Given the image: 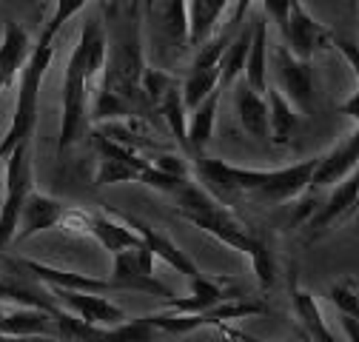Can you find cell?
I'll list each match as a JSON object with an SVG mask.
<instances>
[{"label":"cell","mask_w":359,"mask_h":342,"mask_svg":"<svg viewBox=\"0 0 359 342\" xmlns=\"http://www.w3.org/2000/svg\"><path fill=\"white\" fill-rule=\"evenodd\" d=\"M317 168V157H308L302 163L285 165V168H245L231 165L217 157H194V171L200 183L217 197V194H231V197H254L259 203L277 205L299 197L305 189H311V175Z\"/></svg>","instance_id":"obj_1"},{"label":"cell","mask_w":359,"mask_h":342,"mask_svg":"<svg viewBox=\"0 0 359 342\" xmlns=\"http://www.w3.org/2000/svg\"><path fill=\"white\" fill-rule=\"evenodd\" d=\"M177 200V214L183 217L186 223L197 226L200 231H205L208 237H214L217 242L229 245L240 254H245L251 260V268L259 280L262 288H271L277 280V263H274V254L268 251V245L245 228V223H240L229 205H222L205 186L197 183H186L177 194H171Z\"/></svg>","instance_id":"obj_2"},{"label":"cell","mask_w":359,"mask_h":342,"mask_svg":"<svg viewBox=\"0 0 359 342\" xmlns=\"http://www.w3.org/2000/svg\"><path fill=\"white\" fill-rule=\"evenodd\" d=\"M106 52H109L106 26L95 18H88L83 23L77 46L72 49L63 74V117H60L57 154H66L83 135L88 106H92V89L100 83L106 66Z\"/></svg>","instance_id":"obj_3"},{"label":"cell","mask_w":359,"mask_h":342,"mask_svg":"<svg viewBox=\"0 0 359 342\" xmlns=\"http://www.w3.org/2000/svg\"><path fill=\"white\" fill-rule=\"evenodd\" d=\"M60 29L49 20L43 26V32L37 34V40L32 43L29 57L20 66V80H18V100H15V111H12V123L6 128V135L0 137V163L9 157V151L34 137V128H37V103H40V86L43 77H46L52 57H55V40H57Z\"/></svg>","instance_id":"obj_4"},{"label":"cell","mask_w":359,"mask_h":342,"mask_svg":"<svg viewBox=\"0 0 359 342\" xmlns=\"http://www.w3.org/2000/svg\"><path fill=\"white\" fill-rule=\"evenodd\" d=\"M34 189V165H32V140L18 143L4 160V203H0V248L15 240L20 208L29 191Z\"/></svg>","instance_id":"obj_5"},{"label":"cell","mask_w":359,"mask_h":342,"mask_svg":"<svg viewBox=\"0 0 359 342\" xmlns=\"http://www.w3.org/2000/svg\"><path fill=\"white\" fill-rule=\"evenodd\" d=\"M265 314V306L257 299H222V303L200 311V314H174V311H160L149 314L146 320L160 331V334H191L200 328H222L234 320L257 317Z\"/></svg>","instance_id":"obj_6"},{"label":"cell","mask_w":359,"mask_h":342,"mask_svg":"<svg viewBox=\"0 0 359 342\" xmlns=\"http://www.w3.org/2000/svg\"><path fill=\"white\" fill-rule=\"evenodd\" d=\"M111 285L114 291H140V294H151L160 299H171L174 291L168 285H163L154 274V254L149 251V245H134L126 251L111 254Z\"/></svg>","instance_id":"obj_7"},{"label":"cell","mask_w":359,"mask_h":342,"mask_svg":"<svg viewBox=\"0 0 359 342\" xmlns=\"http://www.w3.org/2000/svg\"><path fill=\"white\" fill-rule=\"evenodd\" d=\"M268 60H274L277 89L291 100V106L297 111L308 114L313 109V71H311V60L297 57L283 40H280V46L274 52H268Z\"/></svg>","instance_id":"obj_8"},{"label":"cell","mask_w":359,"mask_h":342,"mask_svg":"<svg viewBox=\"0 0 359 342\" xmlns=\"http://www.w3.org/2000/svg\"><path fill=\"white\" fill-rule=\"evenodd\" d=\"M331 37L334 32L328 26H323L320 20H313V15L294 0L291 4V15H288V26H285V34H283V43L302 60H311L320 49H328L331 46Z\"/></svg>","instance_id":"obj_9"},{"label":"cell","mask_w":359,"mask_h":342,"mask_svg":"<svg viewBox=\"0 0 359 342\" xmlns=\"http://www.w3.org/2000/svg\"><path fill=\"white\" fill-rule=\"evenodd\" d=\"M52 296H57V306L83 322L92 325H120L126 322V311L111 303L106 294H92V291H66V288H49Z\"/></svg>","instance_id":"obj_10"},{"label":"cell","mask_w":359,"mask_h":342,"mask_svg":"<svg viewBox=\"0 0 359 342\" xmlns=\"http://www.w3.org/2000/svg\"><path fill=\"white\" fill-rule=\"evenodd\" d=\"M117 217L126 223V226H131L134 231L140 234V240L149 245V251L154 254V260H163L168 268H174L177 274H183V277H189V280H194V277H200L203 271L197 268V263L191 260V256L180 248L171 237H165V234H160L154 226H149L146 220H140V217H131V214H117Z\"/></svg>","instance_id":"obj_11"},{"label":"cell","mask_w":359,"mask_h":342,"mask_svg":"<svg viewBox=\"0 0 359 342\" xmlns=\"http://www.w3.org/2000/svg\"><path fill=\"white\" fill-rule=\"evenodd\" d=\"M66 214V205L49 194L43 191H29V197L23 200V208H20V220H18V231H15V240L12 242H26L43 231L49 228H57L60 220Z\"/></svg>","instance_id":"obj_12"},{"label":"cell","mask_w":359,"mask_h":342,"mask_svg":"<svg viewBox=\"0 0 359 342\" xmlns=\"http://www.w3.org/2000/svg\"><path fill=\"white\" fill-rule=\"evenodd\" d=\"M356 197H359V165L351 168L339 183H334L331 197H328L317 211H313V217L308 220V228H311L313 234H323V231H328L337 220H348Z\"/></svg>","instance_id":"obj_13"},{"label":"cell","mask_w":359,"mask_h":342,"mask_svg":"<svg viewBox=\"0 0 359 342\" xmlns=\"http://www.w3.org/2000/svg\"><path fill=\"white\" fill-rule=\"evenodd\" d=\"M18 268H23L32 280L43 282L46 288H66V291H92V294H111L114 285L111 280H100V277H88V274H77V271H66V268H55L46 263H34V260H18Z\"/></svg>","instance_id":"obj_14"},{"label":"cell","mask_w":359,"mask_h":342,"mask_svg":"<svg viewBox=\"0 0 359 342\" xmlns=\"http://www.w3.org/2000/svg\"><path fill=\"white\" fill-rule=\"evenodd\" d=\"M356 165H359V125L351 137H345L328 154L317 157V168H313V175H311V189H325V186L339 183Z\"/></svg>","instance_id":"obj_15"},{"label":"cell","mask_w":359,"mask_h":342,"mask_svg":"<svg viewBox=\"0 0 359 342\" xmlns=\"http://www.w3.org/2000/svg\"><path fill=\"white\" fill-rule=\"evenodd\" d=\"M0 336H55V317L32 306L0 311Z\"/></svg>","instance_id":"obj_16"},{"label":"cell","mask_w":359,"mask_h":342,"mask_svg":"<svg viewBox=\"0 0 359 342\" xmlns=\"http://www.w3.org/2000/svg\"><path fill=\"white\" fill-rule=\"evenodd\" d=\"M291 306H294V317L302 328V334L311 339V342H337L325 317H323V308L317 303V296L311 291L299 288L297 280H291Z\"/></svg>","instance_id":"obj_17"},{"label":"cell","mask_w":359,"mask_h":342,"mask_svg":"<svg viewBox=\"0 0 359 342\" xmlns=\"http://www.w3.org/2000/svg\"><path fill=\"white\" fill-rule=\"evenodd\" d=\"M88 237L97 240L109 254L143 245L140 234L131 226H126L117 214H88Z\"/></svg>","instance_id":"obj_18"},{"label":"cell","mask_w":359,"mask_h":342,"mask_svg":"<svg viewBox=\"0 0 359 342\" xmlns=\"http://www.w3.org/2000/svg\"><path fill=\"white\" fill-rule=\"evenodd\" d=\"M265 103H268V140L274 146H288L299 125L297 109L277 86H268L265 89Z\"/></svg>","instance_id":"obj_19"},{"label":"cell","mask_w":359,"mask_h":342,"mask_svg":"<svg viewBox=\"0 0 359 342\" xmlns=\"http://www.w3.org/2000/svg\"><path fill=\"white\" fill-rule=\"evenodd\" d=\"M243 77L254 92L265 95L268 89V18L265 15L254 18L251 23V46H248Z\"/></svg>","instance_id":"obj_20"},{"label":"cell","mask_w":359,"mask_h":342,"mask_svg":"<svg viewBox=\"0 0 359 342\" xmlns=\"http://www.w3.org/2000/svg\"><path fill=\"white\" fill-rule=\"evenodd\" d=\"M222 299H229L226 296V288H222L217 280H208L205 274H200V277L189 280V294L186 296H177L174 294L171 299H165V306L174 314H200V311L222 303Z\"/></svg>","instance_id":"obj_21"},{"label":"cell","mask_w":359,"mask_h":342,"mask_svg":"<svg viewBox=\"0 0 359 342\" xmlns=\"http://www.w3.org/2000/svg\"><path fill=\"white\" fill-rule=\"evenodd\" d=\"M234 106H237V114H240V123L243 128L257 137V140H268V103H265V95L254 92L251 86L243 80L234 83Z\"/></svg>","instance_id":"obj_22"},{"label":"cell","mask_w":359,"mask_h":342,"mask_svg":"<svg viewBox=\"0 0 359 342\" xmlns=\"http://www.w3.org/2000/svg\"><path fill=\"white\" fill-rule=\"evenodd\" d=\"M29 49H32V43H29L26 29L18 23H6L4 40H0V92L12 83L15 74H20V66L26 63Z\"/></svg>","instance_id":"obj_23"},{"label":"cell","mask_w":359,"mask_h":342,"mask_svg":"<svg viewBox=\"0 0 359 342\" xmlns=\"http://www.w3.org/2000/svg\"><path fill=\"white\" fill-rule=\"evenodd\" d=\"M151 111H157L163 117V123L168 125L171 137L180 143L186 154H191L189 149V123H186V103H183V80H177L171 89L151 106Z\"/></svg>","instance_id":"obj_24"},{"label":"cell","mask_w":359,"mask_h":342,"mask_svg":"<svg viewBox=\"0 0 359 342\" xmlns=\"http://www.w3.org/2000/svg\"><path fill=\"white\" fill-rule=\"evenodd\" d=\"M219 100H222V89H214L200 106L191 109V123H189V149L194 157L203 154V149L211 143L214 137V123H217V111H219Z\"/></svg>","instance_id":"obj_25"},{"label":"cell","mask_w":359,"mask_h":342,"mask_svg":"<svg viewBox=\"0 0 359 342\" xmlns=\"http://www.w3.org/2000/svg\"><path fill=\"white\" fill-rule=\"evenodd\" d=\"M229 6L231 0H189V43L203 46Z\"/></svg>","instance_id":"obj_26"},{"label":"cell","mask_w":359,"mask_h":342,"mask_svg":"<svg viewBox=\"0 0 359 342\" xmlns=\"http://www.w3.org/2000/svg\"><path fill=\"white\" fill-rule=\"evenodd\" d=\"M248 46H251V26L243 29L234 40H229L226 52H222V60H219V89L226 92L240 80L243 69H245V57H248Z\"/></svg>","instance_id":"obj_27"},{"label":"cell","mask_w":359,"mask_h":342,"mask_svg":"<svg viewBox=\"0 0 359 342\" xmlns=\"http://www.w3.org/2000/svg\"><path fill=\"white\" fill-rule=\"evenodd\" d=\"M163 23L174 43H189V0H163Z\"/></svg>","instance_id":"obj_28"},{"label":"cell","mask_w":359,"mask_h":342,"mask_svg":"<svg viewBox=\"0 0 359 342\" xmlns=\"http://www.w3.org/2000/svg\"><path fill=\"white\" fill-rule=\"evenodd\" d=\"M291 4L294 0H262V15L268 18V23H277L280 29V37L285 34V26H288V15H291Z\"/></svg>","instance_id":"obj_29"},{"label":"cell","mask_w":359,"mask_h":342,"mask_svg":"<svg viewBox=\"0 0 359 342\" xmlns=\"http://www.w3.org/2000/svg\"><path fill=\"white\" fill-rule=\"evenodd\" d=\"M331 46L345 57V63L353 69V74H356V80H359V46L351 40V37H342V34H334L331 37Z\"/></svg>","instance_id":"obj_30"},{"label":"cell","mask_w":359,"mask_h":342,"mask_svg":"<svg viewBox=\"0 0 359 342\" xmlns=\"http://www.w3.org/2000/svg\"><path fill=\"white\" fill-rule=\"evenodd\" d=\"M157 168H163V171H168V175H174V177H189V165H186V160L183 157H177V154H160L157 160H151Z\"/></svg>","instance_id":"obj_31"},{"label":"cell","mask_w":359,"mask_h":342,"mask_svg":"<svg viewBox=\"0 0 359 342\" xmlns=\"http://www.w3.org/2000/svg\"><path fill=\"white\" fill-rule=\"evenodd\" d=\"M339 325H342V331H345V336H348L351 342H359V320H356V317L339 314Z\"/></svg>","instance_id":"obj_32"},{"label":"cell","mask_w":359,"mask_h":342,"mask_svg":"<svg viewBox=\"0 0 359 342\" xmlns=\"http://www.w3.org/2000/svg\"><path fill=\"white\" fill-rule=\"evenodd\" d=\"M339 111H342V114H348V117H353V120L359 123V92H356V95H351V97L339 106Z\"/></svg>","instance_id":"obj_33"},{"label":"cell","mask_w":359,"mask_h":342,"mask_svg":"<svg viewBox=\"0 0 359 342\" xmlns=\"http://www.w3.org/2000/svg\"><path fill=\"white\" fill-rule=\"evenodd\" d=\"M251 4H254V0H237V9H234V18H231V26H240V23L245 20Z\"/></svg>","instance_id":"obj_34"},{"label":"cell","mask_w":359,"mask_h":342,"mask_svg":"<svg viewBox=\"0 0 359 342\" xmlns=\"http://www.w3.org/2000/svg\"><path fill=\"white\" fill-rule=\"evenodd\" d=\"M222 331H226L229 336H237V339H245V342H268V339H257V336H248V334H237V331H231L229 325H222Z\"/></svg>","instance_id":"obj_35"},{"label":"cell","mask_w":359,"mask_h":342,"mask_svg":"<svg viewBox=\"0 0 359 342\" xmlns=\"http://www.w3.org/2000/svg\"><path fill=\"white\" fill-rule=\"evenodd\" d=\"M351 317H356V320H359V291H356V303H353V311H351Z\"/></svg>","instance_id":"obj_36"},{"label":"cell","mask_w":359,"mask_h":342,"mask_svg":"<svg viewBox=\"0 0 359 342\" xmlns=\"http://www.w3.org/2000/svg\"><path fill=\"white\" fill-rule=\"evenodd\" d=\"M356 211H359V197L353 200V208H351V217H353V214H356Z\"/></svg>","instance_id":"obj_37"},{"label":"cell","mask_w":359,"mask_h":342,"mask_svg":"<svg viewBox=\"0 0 359 342\" xmlns=\"http://www.w3.org/2000/svg\"><path fill=\"white\" fill-rule=\"evenodd\" d=\"M348 4H351V6H353V4H356V0H348Z\"/></svg>","instance_id":"obj_38"}]
</instances>
